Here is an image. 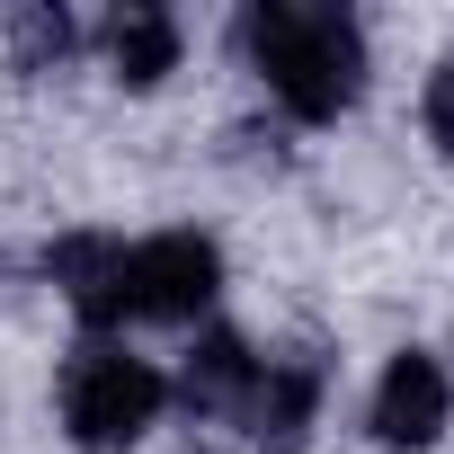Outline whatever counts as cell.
Segmentation results:
<instances>
[{
    "mask_svg": "<svg viewBox=\"0 0 454 454\" xmlns=\"http://www.w3.org/2000/svg\"><path fill=\"white\" fill-rule=\"evenodd\" d=\"M45 277L54 294L72 303L81 339H125V330H187L214 312L223 294V250L214 232H143V241H116V232H72L45 250Z\"/></svg>",
    "mask_w": 454,
    "mask_h": 454,
    "instance_id": "6da1fadb",
    "label": "cell"
},
{
    "mask_svg": "<svg viewBox=\"0 0 454 454\" xmlns=\"http://www.w3.org/2000/svg\"><path fill=\"white\" fill-rule=\"evenodd\" d=\"M232 45L294 125H339L365 98V27L339 0H250Z\"/></svg>",
    "mask_w": 454,
    "mask_h": 454,
    "instance_id": "7a4b0ae2",
    "label": "cell"
},
{
    "mask_svg": "<svg viewBox=\"0 0 454 454\" xmlns=\"http://www.w3.org/2000/svg\"><path fill=\"white\" fill-rule=\"evenodd\" d=\"M169 410V374L125 339H81L54 374V419L81 454H134Z\"/></svg>",
    "mask_w": 454,
    "mask_h": 454,
    "instance_id": "3957f363",
    "label": "cell"
},
{
    "mask_svg": "<svg viewBox=\"0 0 454 454\" xmlns=\"http://www.w3.org/2000/svg\"><path fill=\"white\" fill-rule=\"evenodd\" d=\"M445 419H454V374H445L427 348L383 356V374H374V392H365V436H374L383 454H427V445L445 436Z\"/></svg>",
    "mask_w": 454,
    "mask_h": 454,
    "instance_id": "277c9868",
    "label": "cell"
},
{
    "mask_svg": "<svg viewBox=\"0 0 454 454\" xmlns=\"http://www.w3.org/2000/svg\"><path fill=\"white\" fill-rule=\"evenodd\" d=\"M321 401H330V356L286 348V356H259V383H250V401H241L232 427L259 454H303L312 427H321Z\"/></svg>",
    "mask_w": 454,
    "mask_h": 454,
    "instance_id": "5b68a950",
    "label": "cell"
},
{
    "mask_svg": "<svg viewBox=\"0 0 454 454\" xmlns=\"http://www.w3.org/2000/svg\"><path fill=\"white\" fill-rule=\"evenodd\" d=\"M250 383H259V348H250L241 330H196L187 365L169 374V401H178L187 419L232 427V419H241V401H250Z\"/></svg>",
    "mask_w": 454,
    "mask_h": 454,
    "instance_id": "8992f818",
    "label": "cell"
},
{
    "mask_svg": "<svg viewBox=\"0 0 454 454\" xmlns=\"http://www.w3.org/2000/svg\"><path fill=\"white\" fill-rule=\"evenodd\" d=\"M98 54H107V81L116 90H160L187 54V27L178 10H160V0H125V10L98 19Z\"/></svg>",
    "mask_w": 454,
    "mask_h": 454,
    "instance_id": "52a82bcc",
    "label": "cell"
},
{
    "mask_svg": "<svg viewBox=\"0 0 454 454\" xmlns=\"http://www.w3.org/2000/svg\"><path fill=\"white\" fill-rule=\"evenodd\" d=\"M0 27H10V63H19V72H63V63L81 54V19L54 10V0H19Z\"/></svg>",
    "mask_w": 454,
    "mask_h": 454,
    "instance_id": "ba28073f",
    "label": "cell"
},
{
    "mask_svg": "<svg viewBox=\"0 0 454 454\" xmlns=\"http://www.w3.org/2000/svg\"><path fill=\"white\" fill-rule=\"evenodd\" d=\"M419 125H427L436 152H454V54L427 72V90H419Z\"/></svg>",
    "mask_w": 454,
    "mask_h": 454,
    "instance_id": "9c48e42d",
    "label": "cell"
}]
</instances>
